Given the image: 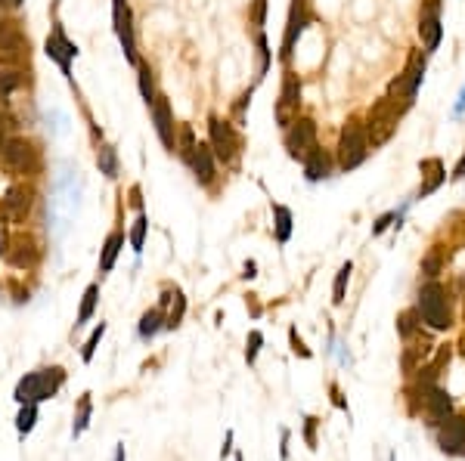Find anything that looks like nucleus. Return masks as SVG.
<instances>
[{
	"label": "nucleus",
	"mask_w": 465,
	"mask_h": 461,
	"mask_svg": "<svg viewBox=\"0 0 465 461\" xmlns=\"http://www.w3.org/2000/svg\"><path fill=\"white\" fill-rule=\"evenodd\" d=\"M407 109H409V103H400V99H391V96H382V99L372 103L366 124H363L366 139H369V149H378V146H384L391 137H394L397 127H400V118L407 115Z\"/></svg>",
	"instance_id": "obj_1"
},
{
	"label": "nucleus",
	"mask_w": 465,
	"mask_h": 461,
	"mask_svg": "<svg viewBox=\"0 0 465 461\" xmlns=\"http://www.w3.org/2000/svg\"><path fill=\"white\" fill-rule=\"evenodd\" d=\"M369 139H366V130H363V121L360 118H350L344 124L341 137H338V146H335V164L341 173H350L357 171L363 162L369 158Z\"/></svg>",
	"instance_id": "obj_2"
},
{
	"label": "nucleus",
	"mask_w": 465,
	"mask_h": 461,
	"mask_svg": "<svg viewBox=\"0 0 465 461\" xmlns=\"http://www.w3.org/2000/svg\"><path fill=\"white\" fill-rule=\"evenodd\" d=\"M418 316L434 331H447L453 325V306H450V291L441 282H428L418 291Z\"/></svg>",
	"instance_id": "obj_3"
},
{
	"label": "nucleus",
	"mask_w": 465,
	"mask_h": 461,
	"mask_svg": "<svg viewBox=\"0 0 465 461\" xmlns=\"http://www.w3.org/2000/svg\"><path fill=\"white\" fill-rule=\"evenodd\" d=\"M208 146H211V152H214L217 162H223V164L239 162V149H242V143H239L236 127H232L230 121H223V118H217V115L208 118Z\"/></svg>",
	"instance_id": "obj_4"
},
{
	"label": "nucleus",
	"mask_w": 465,
	"mask_h": 461,
	"mask_svg": "<svg viewBox=\"0 0 465 461\" xmlns=\"http://www.w3.org/2000/svg\"><path fill=\"white\" fill-rule=\"evenodd\" d=\"M425 71H428V53H416L413 59H409V65L400 71V75L391 81L388 87V96L391 99H400V103H416V93L418 87L425 81Z\"/></svg>",
	"instance_id": "obj_5"
},
{
	"label": "nucleus",
	"mask_w": 465,
	"mask_h": 461,
	"mask_svg": "<svg viewBox=\"0 0 465 461\" xmlns=\"http://www.w3.org/2000/svg\"><path fill=\"white\" fill-rule=\"evenodd\" d=\"M0 162H3L12 173H31L35 164H37V152L28 139L6 137L3 143H0Z\"/></svg>",
	"instance_id": "obj_6"
},
{
	"label": "nucleus",
	"mask_w": 465,
	"mask_h": 461,
	"mask_svg": "<svg viewBox=\"0 0 465 461\" xmlns=\"http://www.w3.org/2000/svg\"><path fill=\"white\" fill-rule=\"evenodd\" d=\"M316 146V124L314 118H295L289 127H285V152L295 162H304L310 149Z\"/></svg>",
	"instance_id": "obj_7"
},
{
	"label": "nucleus",
	"mask_w": 465,
	"mask_h": 461,
	"mask_svg": "<svg viewBox=\"0 0 465 461\" xmlns=\"http://www.w3.org/2000/svg\"><path fill=\"white\" fill-rule=\"evenodd\" d=\"M44 53H46V59H53V62L62 69L65 81H71V62L78 59V46L65 37L62 22H53V31H50V37H46V44H44Z\"/></svg>",
	"instance_id": "obj_8"
},
{
	"label": "nucleus",
	"mask_w": 465,
	"mask_h": 461,
	"mask_svg": "<svg viewBox=\"0 0 465 461\" xmlns=\"http://www.w3.org/2000/svg\"><path fill=\"white\" fill-rule=\"evenodd\" d=\"M418 37L425 44V53H434L443 41V25H441V0H428L422 3L418 12Z\"/></svg>",
	"instance_id": "obj_9"
},
{
	"label": "nucleus",
	"mask_w": 465,
	"mask_h": 461,
	"mask_svg": "<svg viewBox=\"0 0 465 461\" xmlns=\"http://www.w3.org/2000/svg\"><path fill=\"white\" fill-rule=\"evenodd\" d=\"M152 121H155V133L162 139V146L168 152H177V127H174V112H171V103L164 96H155V103L149 105Z\"/></svg>",
	"instance_id": "obj_10"
},
{
	"label": "nucleus",
	"mask_w": 465,
	"mask_h": 461,
	"mask_svg": "<svg viewBox=\"0 0 465 461\" xmlns=\"http://www.w3.org/2000/svg\"><path fill=\"white\" fill-rule=\"evenodd\" d=\"M112 19H115V35L121 41L124 59L137 65V41H134V25H130V10L124 0H112Z\"/></svg>",
	"instance_id": "obj_11"
},
{
	"label": "nucleus",
	"mask_w": 465,
	"mask_h": 461,
	"mask_svg": "<svg viewBox=\"0 0 465 461\" xmlns=\"http://www.w3.org/2000/svg\"><path fill=\"white\" fill-rule=\"evenodd\" d=\"M186 168L192 171V177H196V183L198 186H214V180H217V158H214V152H211V146L208 143H196V152H192V158H189V164Z\"/></svg>",
	"instance_id": "obj_12"
},
{
	"label": "nucleus",
	"mask_w": 465,
	"mask_h": 461,
	"mask_svg": "<svg viewBox=\"0 0 465 461\" xmlns=\"http://www.w3.org/2000/svg\"><path fill=\"white\" fill-rule=\"evenodd\" d=\"M298 105H301V81H298V75H285L282 81V96L276 99V121L279 127H289V115L298 118Z\"/></svg>",
	"instance_id": "obj_13"
},
{
	"label": "nucleus",
	"mask_w": 465,
	"mask_h": 461,
	"mask_svg": "<svg viewBox=\"0 0 465 461\" xmlns=\"http://www.w3.org/2000/svg\"><path fill=\"white\" fill-rule=\"evenodd\" d=\"M437 446H441L447 455H462V452H465V418L450 415L447 421H441Z\"/></svg>",
	"instance_id": "obj_14"
},
{
	"label": "nucleus",
	"mask_w": 465,
	"mask_h": 461,
	"mask_svg": "<svg viewBox=\"0 0 465 461\" xmlns=\"http://www.w3.org/2000/svg\"><path fill=\"white\" fill-rule=\"evenodd\" d=\"M418 173H422V186H418L416 198L434 195V192L441 189L443 183H447V168H443L441 158H422V164H418ZM416 198H413V202H416Z\"/></svg>",
	"instance_id": "obj_15"
},
{
	"label": "nucleus",
	"mask_w": 465,
	"mask_h": 461,
	"mask_svg": "<svg viewBox=\"0 0 465 461\" xmlns=\"http://www.w3.org/2000/svg\"><path fill=\"white\" fill-rule=\"evenodd\" d=\"M307 22H310V16H307L304 0H295V3H291V12H289V25H285V37H282V59H291V50H295L298 37L304 35Z\"/></svg>",
	"instance_id": "obj_16"
},
{
	"label": "nucleus",
	"mask_w": 465,
	"mask_h": 461,
	"mask_svg": "<svg viewBox=\"0 0 465 461\" xmlns=\"http://www.w3.org/2000/svg\"><path fill=\"white\" fill-rule=\"evenodd\" d=\"M304 180L307 183H320V180H329L332 177V168H335V162H332V155L323 149L320 143L314 146V149L304 155Z\"/></svg>",
	"instance_id": "obj_17"
},
{
	"label": "nucleus",
	"mask_w": 465,
	"mask_h": 461,
	"mask_svg": "<svg viewBox=\"0 0 465 461\" xmlns=\"http://www.w3.org/2000/svg\"><path fill=\"white\" fill-rule=\"evenodd\" d=\"M0 53H6V56H28V37L22 35V28H19V22H6V19H0Z\"/></svg>",
	"instance_id": "obj_18"
},
{
	"label": "nucleus",
	"mask_w": 465,
	"mask_h": 461,
	"mask_svg": "<svg viewBox=\"0 0 465 461\" xmlns=\"http://www.w3.org/2000/svg\"><path fill=\"white\" fill-rule=\"evenodd\" d=\"M425 409H428V415L434 421H447L453 415V399H450L447 390H441V387H428V393H425Z\"/></svg>",
	"instance_id": "obj_19"
},
{
	"label": "nucleus",
	"mask_w": 465,
	"mask_h": 461,
	"mask_svg": "<svg viewBox=\"0 0 465 461\" xmlns=\"http://www.w3.org/2000/svg\"><path fill=\"white\" fill-rule=\"evenodd\" d=\"M41 384H44V372H31L16 384V399L19 403H41Z\"/></svg>",
	"instance_id": "obj_20"
},
{
	"label": "nucleus",
	"mask_w": 465,
	"mask_h": 461,
	"mask_svg": "<svg viewBox=\"0 0 465 461\" xmlns=\"http://www.w3.org/2000/svg\"><path fill=\"white\" fill-rule=\"evenodd\" d=\"M121 248H124V232H112V236L105 238L103 251H99V272H112Z\"/></svg>",
	"instance_id": "obj_21"
},
{
	"label": "nucleus",
	"mask_w": 465,
	"mask_h": 461,
	"mask_svg": "<svg viewBox=\"0 0 465 461\" xmlns=\"http://www.w3.org/2000/svg\"><path fill=\"white\" fill-rule=\"evenodd\" d=\"M162 329H164V313H162V306H158V310H146V313H143L137 335L143 338V340H152Z\"/></svg>",
	"instance_id": "obj_22"
},
{
	"label": "nucleus",
	"mask_w": 465,
	"mask_h": 461,
	"mask_svg": "<svg viewBox=\"0 0 465 461\" xmlns=\"http://www.w3.org/2000/svg\"><path fill=\"white\" fill-rule=\"evenodd\" d=\"M96 168L103 177L115 180L118 177V152L112 149V146H99L96 149Z\"/></svg>",
	"instance_id": "obj_23"
},
{
	"label": "nucleus",
	"mask_w": 465,
	"mask_h": 461,
	"mask_svg": "<svg viewBox=\"0 0 465 461\" xmlns=\"http://www.w3.org/2000/svg\"><path fill=\"white\" fill-rule=\"evenodd\" d=\"M137 84H140V96H143V103H146V105L155 103L158 93H155V78H152L149 65L137 62Z\"/></svg>",
	"instance_id": "obj_24"
},
{
	"label": "nucleus",
	"mask_w": 465,
	"mask_h": 461,
	"mask_svg": "<svg viewBox=\"0 0 465 461\" xmlns=\"http://www.w3.org/2000/svg\"><path fill=\"white\" fill-rule=\"evenodd\" d=\"M96 300H99V285H90V288L84 291L81 310H78V319H75V329H81V325H87V322H90L93 310H96Z\"/></svg>",
	"instance_id": "obj_25"
},
{
	"label": "nucleus",
	"mask_w": 465,
	"mask_h": 461,
	"mask_svg": "<svg viewBox=\"0 0 465 461\" xmlns=\"http://www.w3.org/2000/svg\"><path fill=\"white\" fill-rule=\"evenodd\" d=\"M273 217H276V242L285 245L291 238V211L285 205H273Z\"/></svg>",
	"instance_id": "obj_26"
},
{
	"label": "nucleus",
	"mask_w": 465,
	"mask_h": 461,
	"mask_svg": "<svg viewBox=\"0 0 465 461\" xmlns=\"http://www.w3.org/2000/svg\"><path fill=\"white\" fill-rule=\"evenodd\" d=\"M28 205H31V195L25 189H12L10 195L3 198V211L6 214H16V217H22V214L28 211Z\"/></svg>",
	"instance_id": "obj_27"
},
{
	"label": "nucleus",
	"mask_w": 465,
	"mask_h": 461,
	"mask_svg": "<svg viewBox=\"0 0 465 461\" xmlns=\"http://www.w3.org/2000/svg\"><path fill=\"white\" fill-rule=\"evenodd\" d=\"M350 272H354V263H344L341 270H338V276H335V285H332V304H344V291H348V282H350Z\"/></svg>",
	"instance_id": "obj_28"
},
{
	"label": "nucleus",
	"mask_w": 465,
	"mask_h": 461,
	"mask_svg": "<svg viewBox=\"0 0 465 461\" xmlns=\"http://www.w3.org/2000/svg\"><path fill=\"white\" fill-rule=\"evenodd\" d=\"M192 152H196V137H192V127H180L177 130V155L183 158V164H189Z\"/></svg>",
	"instance_id": "obj_29"
},
{
	"label": "nucleus",
	"mask_w": 465,
	"mask_h": 461,
	"mask_svg": "<svg viewBox=\"0 0 465 461\" xmlns=\"http://www.w3.org/2000/svg\"><path fill=\"white\" fill-rule=\"evenodd\" d=\"M270 62H273V53H270V44H267V35L257 31V81L270 71Z\"/></svg>",
	"instance_id": "obj_30"
},
{
	"label": "nucleus",
	"mask_w": 465,
	"mask_h": 461,
	"mask_svg": "<svg viewBox=\"0 0 465 461\" xmlns=\"http://www.w3.org/2000/svg\"><path fill=\"white\" fill-rule=\"evenodd\" d=\"M22 84H28V78H25L22 71H0V103H3L12 90H19Z\"/></svg>",
	"instance_id": "obj_31"
},
{
	"label": "nucleus",
	"mask_w": 465,
	"mask_h": 461,
	"mask_svg": "<svg viewBox=\"0 0 465 461\" xmlns=\"http://www.w3.org/2000/svg\"><path fill=\"white\" fill-rule=\"evenodd\" d=\"M146 229H149V217H146V214L140 211V214H137V220H134V226H130V248H134V254L143 251Z\"/></svg>",
	"instance_id": "obj_32"
},
{
	"label": "nucleus",
	"mask_w": 465,
	"mask_h": 461,
	"mask_svg": "<svg viewBox=\"0 0 465 461\" xmlns=\"http://www.w3.org/2000/svg\"><path fill=\"white\" fill-rule=\"evenodd\" d=\"M416 319H418V310H407L397 316V335H400L403 340H409L416 335Z\"/></svg>",
	"instance_id": "obj_33"
},
{
	"label": "nucleus",
	"mask_w": 465,
	"mask_h": 461,
	"mask_svg": "<svg viewBox=\"0 0 465 461\" xmlns=\"http://www.w3.org/2000/svg\"><path fill=\"white\" fill-rule=\"evenodd\" d=\"M62 369H50V372H44V384H41V399H50L53 393L59 390V384H62Z\"/></svg>",
	"instance_id": "obj_34"
},
{
	"label": "nucleus",
	"mask_w": 465,
	"mask_h": 461,
	"mask_svg": "<svg viewBox=\"0 0 465 461\" xmlns=\"http://www.w3.org/2000/svg\"><path fill=\"white\" fill-rule=\"evenodd\" d=\"M35 421H37V403H25L22 412H19V418H16L19 433H28L31 427H35Z\"/></svg>",
	"instance_id": "obj_35"
},
{
	"label": "nucleus",
	"mask_w": 465,
	"mask_h": 461,
	"mask_svg": "<svg viewBox=\"0 0 465 461\" xmlns=\"http://www.w3.org/2000/svg\"><path fill=\"white\" fill-rule=\"evenodd\" d=\"M183 313H186V297H183L180 291H174V306H171L168 319H164V329H177V325H180V319H183Z\"/></svg>",
	"instance_id": "obj_36"
},
{
	"label": "nucleus",
	"mask_w": 465,
	"mask_h": 461,
	"mask_svg": "<svg viewBox=\"0 0 465 461\" xmlns=\"http://www.w3.org/2000/svg\"><path fill=\"white\" fill-rule=\"evenodd\" d=\"M103 335H105V322H99L96 329H93V335L87 338V344H84V350H81V359H84V363H90V359H93V353H96V344L103 340Z\"/></svg>",
	"instance_id": "obj_37"
},
{
	"label": "nucleus",
	"mask_w": 465,
	"mask_h": 461,
	"mask_svg": "<svg viewBox=\"0 0 465 461\" xmlns=\"http://www.w3.org/2000/svg\"><path fill=\"white\" fill-rule=\"evenodd\" d=\"M87 424H90V397H84L81 399V415H78L75 427H71V437H81V433L87 430Z\"/></svg>",
	"instance_id": "obj_38"
},
{
	"label": "nucleus",
	"mask_w": 465,
	"mask_h": 461,
	"mask_svg": "<svg viewBox=\"0 0 465 461\" xmlns=\"http://www.w3.org/2000/svg\"><path fill=\"white\" fill-rule=\"evenodd\" d=\"M261 344H264V335H261V331H251V335H248V347H245V363H248V365H255L257 353H261Z\"/></svg>",
	"instance_id": "obj_39"
},
{
	"label": "nucleus",
	"mask_w": 465,
	"mask_h": 461,
	"mask_svg": "<svg viewBox=\"0 0 465 461\" xmlns=\"http://www.w3.org/2000/svg\"><path fill=\"white\" fill-rule=\"evenodd\" d=\"M264 22H267V0H255V3H251V25L261 31Z\"/></svg>",
	"instance_id": "obj_40"
},
{
	"label": "nucleus",
	"mask_w": 465,
	"mask_h": 461,
	"mask_svg": "<svg viewBox=\"0 0 465 461\" xmlns=\"http://www.w3.org/2000/svg\"><path fill=\"white\" fill-rule=\"evenodd\" d=\"M441 266H443V260H441V254H437V251H431L428 257L422 260V272H425L428 279H434L437 272H441Z\"/></svg>",
	"instance_id": "obj_41"
},
{
	"label": "nucleus",
	"mask_w": 465,
	"mask_h": 461,
	"mask_svg": "<svg viewBox=\"0 0 465 461\" xmlns=\"http://www.w3.org/2000/svg\"><path fill=\"white\" fill-rule=\"evenodd\" d=\"M394 220H397V211H388V214H382V217L372 223V236H382L388 226H394Z\"/></svg>",
	"instance_id": "obj_42"
},
{
	"label": "nucleus",
	"mask_w": 465,
	"mask_h": 461,
	"mask_svg": "<svg viewBox=\"0 0 465 461\" xmlns=\"http://www.w3.org/2000/svg\"><path fill=\"white\" fill-rule=\"evenodd\" d=\"M289 340H291V350H295V353H301V356H310V350L304 347V340H301V335H298L295 329H289Z\"/></svg>",
	"instance_id": "obj_43"
},
{
	"label": "nucleus",
	"mask_w": 465,
	"mask_h": 461,
	"mask_svg": "<svg viewBox=\"0 0 465 461\" xmlns=\"http://www.w3.org/2000/svg\"><path fill=\"white\" fill-rule=\"evenodd\" d=\"M304 440H307L310 449H316V418H307V424H304Z\"/></svg>",
	"instance_id": "obj_44"
},
{
	"label": "nucleus",
	"mask_w": 465,
	"mask_h": 461,
	"mask_svg": "<svg viewBox=\"0 0 465 461\" xmlns=\"http://www.w3.org/2000/svg\"><path fill=\"white\" fill-rule=\"evenodd\" d=\"M248 105H251V90H245L242 96H239L236 109H232V112H236V118H239V121H242V118H245V109H248Z\"/></svg>",
	"instance_id": "obj_45"
},
{
	"label": "nucleus",
	"mask_w": 465,
	"mask_h": 461,
	"mask_svg": "<svg viewBox=\"0 0 465 461\" xmlns=\"http://www.w3.org/2000/svg\"><path fill=\"white\" fill-rule=\"evenodd\" d=\"M10 254V232H6V223L0 220V257Z\"/></svg>",
	"instance_id": "obj_46"
},
{
	"label": "nucleus",
	"mask_w": 465,
	"mask_h": 461,
	"mask_svg": "<svg viewBox=\"0 0 465 461\" xmlns=\"http://www.w3.org/2000/svg\"><path fill=\"white\" fill-rule=\"evenodd\" d=\"M450 180L453 183H459V180H465V152H462V158L456 162V168H453V173H450Z\"/></svg>",
	"instance_id": "obj_47"
},
{
	"label": "nucleus",
	"mask_w": 465,
	"mask_h": 461,
	"mask_svg": "<svg viewBox=\"0 0 465 461\" xmlns=\"http://www.w3.org/2000/svg\"><path fill=\"white\" fill-rule=\"evenodd\" d=\"M465 115V84L459 90V96H456V105H453V118H462Z\"/></svg>",
	"instance_id": "obj_48"
},
{
	"label": "nucleus",
	"mask_w": 465,
	"mask_h": 461,
	"mask_svg": "<svg viewBox=\"0 0 465 461\" xmlns=\"http://www.w3.org/2000/svg\"><path fill=\"white\" fill-rule=\"evenodd\" d=\"M255 276H257V263H255V260H248V263L242 266V279H255Z\"/></svg>",
	"instance_id": "obj_49"
},
{
	"label": "nucleus",
	"mask_w": 465,
	"mask_h": 461,
	"mask_svg": "<svg viewBox=\"0 0 465 461\" xmlns=\"http://www.w3.org/2000/svg\"><path fill=\"white\" fill-rule=\"evenodd\" d=\"M10 127H12V124H10V121H6V118H3V115H0V143H3V139H6V137H10Z\"/></svg>",
	"instance_id": "obj_50"
},
{
	"label": "nucleus",
	"mask_w": 465,
	"mask_h": 461,
	"mask_svg": "<svg viewBox=\"0 0 465 461\" xmlns=\"http://www.w3.org/2000/svg\"><path fill=\"white\" fill-rule=\"evenodd\" d=\"M332 403L338 406V409H348V406H344V399H341V393H338V387L332 384Z\"/></svg>",
	"instance_id": "obj_51"
},
{
	"label": "nucleus",
	"mask_w": 465,
	"mask_h": 461,
	"mask_svg": "<svg viewBox=\"0 0 465 461\" xmlns=\"http://www.w3.org/2000/svg\"><path fill=\"white\" fill-rule=\"evenodd\" d=\"M50 118H53V121H59V115H56V112H53ZM46 130H50V133H56V130H59V124H46Z\"/></svg>",
	"instance_id": "obj_52"
},
{
	"label": "nucleus",
	"mask_w": 465,
	"mask_h": 461,
	"mask_svg": "<svg viewBox=\"0 0 465 461\" xmlns=\"http://www.w3.org/2000/svg\"><path fill=\"white\" fill-rule=\"evenodd\" d=\"M10 6H12V3H10V0H0V16H3V12H6V10H10Z\"/></svg>",
	"instance_id": "obj_53"
},
{
	"label": "nucleus",
	"mask_w": 465,
	"mask_h": 461,
	"mask_svg": "<svg viewBox=\"0 0 465 461\" xmlns=\"http://www.w3.org/2000/svg\"><path fill=\"white\" fill-rule=\"evenodd\" d=\"M115 461H124V446H118V452H115Z\"/></svg>",
	"instance_id": "obj_54"
},
{
	"label": "nucleus",
	"mask_w": 465,
	"mask_h": 461,
	"mask_svg": "<svg viewBox=\"0 0 465 461\" xmlns=\"http://www.w3.org/2000/svg\"><path fill=\"white\" fill-rule=\"evenodd\" d=\"M10 3H12V10H19V6L25 3V0H10Z\"/></svg>",
	"instance_id": "obj_55"
}]
</instances>
